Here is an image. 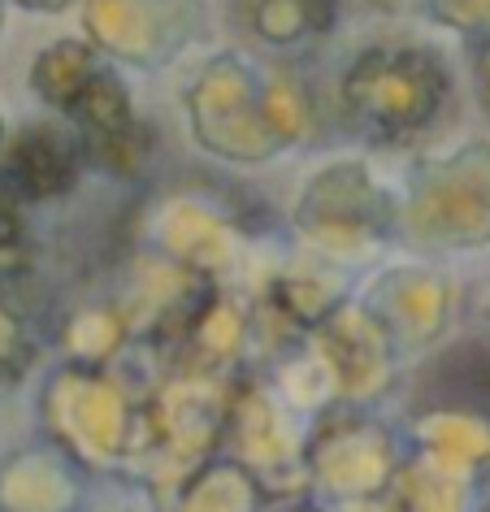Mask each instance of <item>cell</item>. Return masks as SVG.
<instances>
[{"mask_svg":"<svg viewBox=\"0 0 490 512\" xmlns=\"http://www.w3.org/2000/svg\"><path fill=\"white\" fill-rule=\"evenodd\" d=\"M451 100V66L430 44H369L347 61L339 105L373 144H408L443 118Z\"/></svg>","mask_w":490,"mask_h":512,"instance_id":"cell-1","label":"cell"},{"mask_svg":"<svg viewBox=\"0 0 490 512\" xmlns=\"http://www.w3.org/2000/svg\"><path fill=\"white\" fill-rule=\"evenodd\" d=\"M295 226L330 261H356L404 230V200H395L365 161H330L304 183Z\"/></svg>","mask_w":490,"mask_h":512,"instance_id":"cell-2","label":"cell"},{"mask_svg":"<svg viewBox=\"0 0 490 512\" xmlns=\"http://www.w3.org/2000/svg\"><path fill=\"white\" fill-rule=\"evenodd\" d=\"M404 204H443L430 213L404 217L417 243L451 252H473L490 243V144L469 139L447 157L417 161Z\"/></svg>","mask_w":490,"mask_h":512,"instance_id":"cell-3","label":"cell"},{"mask_svg":"<svg viewBox=\"0 0 490 512\" xmlns=\"http://www.w3.org/2000/svg\"><path fill=\"white\" fill-rule=\"evenodd\" d=\"M87 170L83 135L61 122H27L9 139L5 157H0V196L18 209H40L79 187Z\"/></svg>","mask_w":490,"mask_h":512,"instance_id":"cell-4","label":"cell"},{"mask_svg":"<svg viewBox=\"0 0 490 512\" xmlns=\"http://www.w3.org/2000/svg\"><path fill=\"white\" fill-rule=\"evenodd\" d=\"M360 304H365V313L386 335H395V326L404 322V313H408L399 348H421V343H434V335L447 326L451 278L430 270V265H395V270L373 278Z\"/></svg>","mask_w":490,"mask_h":512,"instance_id":"cell-5","label":"cell"},{"mask_svg":"<svg viewBox=\"0 0 490 512\" xmlns=\"http://www.w3.org/2000/svg\"><path fill=\"white\" fill-rule=\"evenodd\" d=\"M339 14L343 0H230V18L274 53L326 40Z\"/></svg>","mask_w":490,"mask_h":512,"instance_id":"cell-6","label":"cell"},{"mask_svg":"<svg viewBox=\"0 0 490 512\" xmlns=\"http://www.w3.org/2000/svg\"><path fill=\"white\" fill-rule=\"evenodd\" d=\"M105 66V53L92 40H57L48 44L31 66V92L44 100L48 109H57L61 118L74 109V100L87 92V83Z\"/></svg>","mask_w":490,"mask_h":512,"instance_id":"cell-7","label":"cell"},{"mask_svg":"<svg viewBox=\"0 0 490 512\" xmlns=\"http://www.w3.org/2000/svg\"><path fill=\"white\" fill-rule=\"evenodd\" d=\"M265 300L274 304L282 317H291L295 326L321 330L347 304V287L339 283V278H326V274H317V270L274 274V278H269Z\"/></svg>","mask_w":490,"mask_h":512,"instance_id":"cell-8","label":"cell"},{"mask_svg":"<svg viewBox=\"0 0 490 512\" xmlns=\"http://www.w3.org/2000/svg\"><path fill=\"white\" fill-rule=\"evenodd\" d=\"M434 374H443V382L460 391V408L451 413H469L490 426V348H460L447 361H438Z\"/></svg>","mask_w":490,"mask_h":512,"instance_id":"cell-9","label":"cell"},{"mask_svg":"<svg viewBox=\"0 0 490 512\" xmlns=\"http://www.w3.org/2000/svg\"><path fill=\"white\" fill-rule=\"evenodd\" d=\"M35 261H40V243H35L27 209L0 196V287H22L35 274Z\"/></svg>","mask_w":490,"mask_h":512,"instance_id":"cell-10","label":"cell"},{"mask_svg":"<svg viewBox=\"0 0 490 512\" xmlns=\"http://www.w3.org/2000/svg\"><path fill=\"white\" fill-rule=\"evenodd\" d=\"M425 14L443 22L447 31L464 35L473 57L490 53V0H425Z\"/></svg>","mask_w":490,"mask_h":512,"instance_id":"cell-11","label":"cell"},{"mask_svg":"<svg viewBox=\"0 0 490 512\" xmlns=\"http://www.w3.org/2000/svg\"><path fill=\"white\" fill-rule=\"evenodd\" d=\"M31 330H27V313L14 300L0 296V369H22L31 361Z\"/></svg>","mask_w":490,"mask_h":512,"instance_id":"cell-12","label":"cell"},{"mask_svg":"<svg viewBox=\"0 0 490 512\" xmlns=\"http://www.w3.org/2000/svg\"><path fill=\"white\" fill-rule=\"evenodd\" d=\"M5 5H18V9H27V14H61V9L79 5V0H5Z\"/></svg>","mask_w":490,"mask_h":512,"instance_id":"cell-13","label":"cell"},{"mask_svg":"<svg viewBox=\"0 0 490 512\" xmlns=\"http://www.w3.org/2000/svg\"><path fill=\"white\" fill-rule=\"evenodd\" d=\"M369 5H378V9H399L404 0H369Z\"/></svg>","mask_w":490,"mask_h":512,"instance_id":"cell-14","label":"cell"},{"mask_svg":"<svg viewBox=\"0 0 490 512\" xmlns=\"http://www.w3.org/2000/svg\"><path fill=\"white\" fill-rule=\"evenodd\" d=\"M0 31H5V0H0Z\"/></svg>","mask_w":490,"mask_h":512,"instance_id":"cell-15","label":"cell"}]
</instances>
